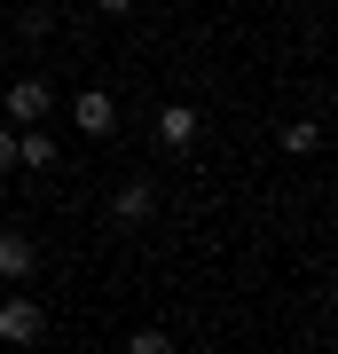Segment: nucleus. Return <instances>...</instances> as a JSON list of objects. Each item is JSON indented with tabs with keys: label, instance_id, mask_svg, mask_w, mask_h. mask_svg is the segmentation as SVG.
<instances>
[{
	"label": "nucleus",
	"instance_id": "nucleus-1",
	"mask_svg": "<svg viewBox=\"0 0 338 354\" xmlns=\"http://www.w3.org/2000/svg\"><path fill=\"white\" fill-rule=\"evenodd\" d=\"M48 111H55V87H48V79H16V87L0 95V118H8V127H39Z\"/></svg>",
	"mask_w": 338,
	"mask_h": 354
},
{
	"label": "nucleus",
	"instance_id": "nucleus-2",
	"mask_svg": "<svg viewBox=\"0 0 338 354\" xmlns=\"http://www.w3.org/2000/svg\"><path fill=\"white\" fill-rule=\"evenodd\" d=\"M39 330H48L39 299H0V346H39Z\"/></svg>",
	"mask_w": 338,
	"mask_h": 354
},
{
	"label": "nucleus",
	"instance_id": "nucleus-3",
	"mask_svg": "<svg viewBox=\"0 0 338 354\" xmlns=\"http://www.w3.org/2000/svg\"><path fill=\"white\" fill-rule=\"evenodd\" d=\"M32 268H39V244L16 236V228H0V283H24Z\"/></svg>",
	"mask_w": 338,
	"mask_h": 354
},
{
	"label": "nucleus",
	"instance_id": "nucleus-4",
	"mask_svg": "<svg viewBox=\"0 0 338 354\" xmlns=\"http://www.w3.org/2000/svg\"><path fill=\"white\" fill-rule=\"evenodd\" d=\"M150 213H158V189H150V181H126V189L111 197V221H118V228H142Z\"/></svg>",
	"mask_w": 338,
	"mask_h": 354
},
{
	"label": "nucleus",
	"instance_id": "nucleus-5",
	"mask_svg": "<svg viewBox=\"0 0 338 354\" xmlns=\"http://www.w3.org/2000/svg\"><path fill=\"white\" fill-rule=\"evenodd\" d=\"M71 118H79V134H111V127H118V102L102 95V87H87V95L71 102Z\"/></svg>",
	"mask_w": 338,
	"mask_h": 354
},
{
	"label": "nucleus",
	"instance_id": "nucleus-6",
	"mask_svg": "<svg viewBox=\"0 0 338 354\" xmlns=\"http://www.w3.org/2000/svg\"><path fill=\"white\" fill-rule=\"evenodd\" d=\"M158 142L165 150H189V142H197V111H189V102H165L158 111Z\"/></svg>",
	"mask_w": 338,
	"mask_h": 354
},
{
	"label": "nucleus",
	"instance_id": "nucleus-7",
	"mask_svg": "<svg viewBox=\"0 0 338 354\" xmlns=\"http://www.w3.org/2000/svg\"><path fill=\"white\" fill-rule=\"evenodd\" d=\"M16 165H32V174H48V165H55V142H48V134H24V142H16Z\"/></svg>",
	"mask_w": 338,
	"mask_h": 354
},
{
	"label": "nucleus",
	"instance_id": "nucleus-8",
	"mask_svg": "<svg viewBox=\"0 0 338 354\" xmlns=\"http://www.w3.org/2000/svg\"><path fill=\"white\" fill-rule=\"evenodd\" d=\"M283 150H291V158L314 150V127H307V118H291V127H283Z\"/></svg>",
	"mask_w": 338,
	"mask_h": 354
},
{
	"label": "nucleus",
	"instance_id": "nucleus-9",
	"mask_svg": "<svg viewBox=\"0 0 338 354\" xmlns=\"http://www.w3.org/2000/svg\"><path fill=\"white\" fill-rule=\"evenodd\" d=\"M173 339H165V330H134V339H126V354H165Z\"/></svg>",
	"mask_w": 338,
	"mask_h": 354
},
{
	"label": "nucleus",
	"instance_id": "nucleus-10",
	"mask_svg": "<svg viewBox=\"0 0 338 354\" xmlns=\"http://www.w3.org/2000/svg\"><path fill=\"white\" fill-rule=\"evenodd\" d=\"M8 165H16V134L0 127V174H8Z\"/></svg>",
	"mask_w": 338,
	"mask_h": 354
},
{
	"label": "nucleus",
	"instance_id": "nucleus-11",
	"mask_svg": "<svg viewBox=\"0 0 338 354\" xmlns=\"http://www.w3.org/2000/svg\"><path fill=\"white\" fill-rule=\"evenodd\" d=\"M95 8H102V16H126V8H134V0H95Z\"/></svg>",
	"mask_w": 338,
	"mask_h": 354
}]
</instances>
